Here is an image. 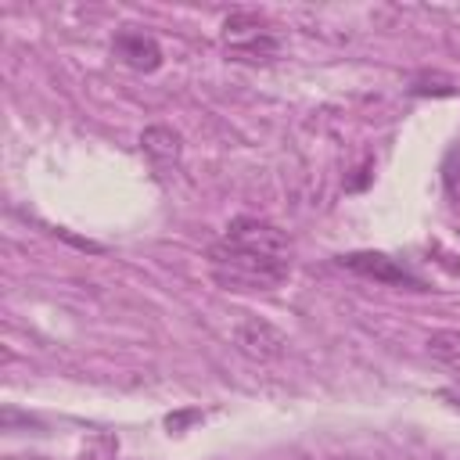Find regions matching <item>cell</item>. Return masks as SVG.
I'll return each instance as SVG.
<instances>
[{"label": "cell", "instance_id": "cell-1", "mask_svg": "<svg viewBox=\"0 0 460 460\" xmlns=\"http://www.w3.org/2000/svg\"><path fill=\"white\" fill-rule=\"evenodd\" d=\"M291 237L266 223L241 216L208 248L212 280L226 291H273L291 277Z\"/></svg>", "mask_w": 460, "mask_h": 460}, {"label": "cell", "instance_id": "cell-2", "mask_svg": "<svg viewBox=\"0 0 460 460\" xmlns=\"http://www.w3.org/2000/svg\"><path fill=\"white\" fill-rule=\"evenodd\" d=\"M223 43L234 58H273L280 50V40L273 36L270 22L252 14V11H237L223 22Z\"/></svg>", "mask_w": 460, "mask_h": 460}, {"label": "cell", "instance_id": "cell-3", "mask_svg": "<svg viewBox=\"0 0 460 460\" xmlns=\"http://www.w3.org/2000/svg\"><path fill=\"white\" fill-rule=\"evenodd\" d=\"M345 270L359 273V277H370V280H381V284H392V288H410V291H424V280L413 277L406 266H399L392 255L385 252H349L338 259Z\"/></svg>", "mask_w": 460, "mask_h": 460}, {"label": "cell", "instance_id": "cell-4", "mask_svg": "<svg viewBox=\"0 0 460 460\" xmlns=\"http://www.w3.org/2000/svg\"><path fill=\"white\" fill-rule=\"evenodd\" d=\"M234 341H237V349H241L248 359H255V363L280 359L284 349H288V338H284L270 320H262V316L241 320L237 331H234Z\"/></svg>", "mask_w": 460, "mask_h": 460}, {"label": "cell", "instance_id": "cell-5", "mask_svg": "<svg viewBox=\"0 0 460 460\" xmlns=\"http://www.w3.org/2000/svg\"><path fill=\"white\" fill-rule=\"evenodd\" d=\"M111 54H115L126 68H133V72H158V65H162V47H158V40L147 36V32H140V29H122V32H115Z\"/></svg>", "mask_w": 460, "mask_h": 460}, {"label": "cell", "instance_id": "cell-6", "mask_svg": "<svg viewBox=\"0 0 460 460\" xmlns=\"http://www.w3.org/2000/svg\"><path fill=\"white\" fill-rule=\"evenodd\" d=\"M140 151L147 155V162L158 169V172H169L180 165V155H183V137L169 126H147L140 133Z\"/></svg>", "mask_w": 460, "mask_h": 460}, {"label": "cell", "instance_id": "cell-7", "mask_svg": "<svg viewBox=\"0 0 460 460\" xmlns=\"http://www.w3.org/2000/svg\"><path fill=\"white\" fill-rule=\"evenodd\" d=\"M428 352H431V359H438L442 367H449V370L460 374V331L456 327L431 331L428 334Z\"/></svg>", "mask_w": 460, "mask_h": 460}, {"label": "cell", "instance_id": "cell-8", "mask_svg": "<svg viewBox=\"0 0 460 460\" xmlns=\"http://www.w3.org/2000/svg\"><path fill=\"white\" fill-rule=\"evenodd\" d=\"M438 172H442V187H446V194H449L453 201H460V144H453V147L446 151Z\"/></svg>", "mask_w": 460, "mask_h": 460}, {"label": "cell", "instance_id": "cell-9", "mask_svg": "<svg viewBox=\"0 0 460 460\" xmlns=\"http://www.w3.org/2000/svg\"><path fill=\"white\" fill-rule=\"evenodd\" d=\"M410 93H413V97H424V93L453 97L456 90H453V83H449V79L442 83V75H417V79H413V86H410Z\"/></svg>", "mask_w": 460, "mask_h": 460}, {"label": "cell", "instance_id": "cell-10", "mask_svg": "<svg viewBox=\"0 0 460 460\" xmlns=\"http://www.w3.org/2000/svg\"><path fill=\"white\" fill-rule=\"evenodd\" d=\"M190 420H201V413L198 410H187V413H172L165 424H169V431H180L183 424H190Z\"/></svg>", "mask_w": 460, "mask_h": 460}]
</instances>
